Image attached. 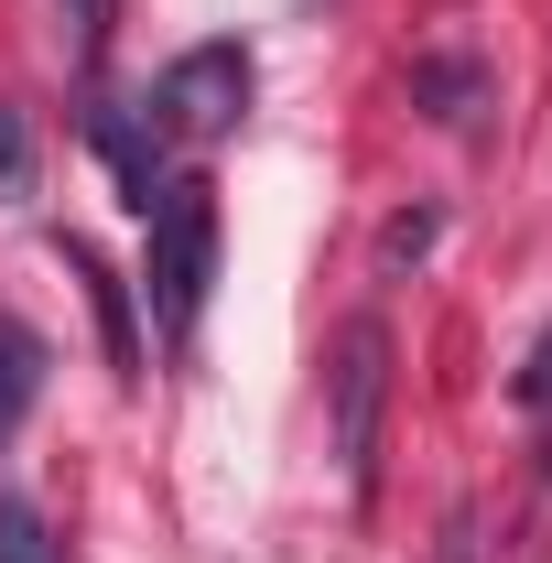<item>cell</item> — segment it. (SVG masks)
I'll return each mask as SVG.
<instances>
[{
  "mask_svg": "<svg viewBox=\"0 0 552 563\" xmlns=\"http://www.w3.org/2000/svg\"><path fill=\"white\" fill-rule=\"evenodd\" d=\"M152 228V250H141V292H152V325L185 347L196 325H207V292H217V185L207 174H185V185H163V207L141 217Z\"/></svg>",
  "mask_w": 552,
  "mask_h": 563,
  "instance_id": "1",
  "label": "cell"
},
{
  "mask_svg": "<svg viewBox=\"0 0 552 563\" xmlns=\"http://www.w3.org/2000/svg\"><path fill=\"white\" fill-rule=\"evenodd\" d=\"M379 412H390V325L357 314V325H336V357H325V422H336L346 498L379 488Z\"/></svg>",
  "mask_w": 552,
  "mask_h": 563,
  "instance_id": "2",
  "label": "cell"
},
{
  "mask_svg": "<svg viewBox=\"0 0 552 563\" xmlns=\"http://www.w3.org/2000/svg\"><path fill=\"white\" fill-rule=\"evenodd\" d=\"M239 109H250V55H239V44H185V55L163 66V87H152L141 120L163 141H228Z\"/></svg>",
  "mask_w": 552,
  "mask_h": 563,
  "instance_id": "3",
  "label": "cell"
},
{
  "mask_svg": "<svg viewBox=\"0 0 552 563\" xmlns=\"http://www.w3.org/2000/svg\"><path fill=\"white\" fill-rule=\"evenodd\" d=\"M87 131H98V152H109V174H120V207H163V141H141V120L131 109H120V98H98V120H87Z\"/></svg>",
  "mask_w": 552,
  "mask_h": 563,
  "instance_id": "4",
  "label": "cell"
},
{
  "mask_svg": "<svg viewBox=\"0 0 552 563\" xmlns=\"http://www.w3.org/2000/svg\"><path fill=\"white\" fill-rule=\"evenodd\" d=\"M66 261H76V282H87V303H98V336H109V379H141V325H131V282L109 272L87 239H66Z\"/></svg>",
  "mask_w": 552,
  "mask_h": 563,
  "instance_id": "5",
  "label": "cell"
},
{
  "mask_svg": "<svg viewBox=\"0 0 552 563\" xmlns=\"http://www.w3.org/2000/svg\"><path fill=\"white\" fill-rule=\"evenodd\" d=\"M33 390H44V336H33L22 314H0V444L22 433V412H33Z\"/></svg>",
  "mask_w": 552,
  "mask_h": 563,
  "instance_id": "6",
  "label": "cell"
},
{
  "mask_svg": "<svg viewBox=\"0 0 552 563\" xmlns=\"http://www.w3.org/2000/svg\"><path fill=\"white\" fill-rule=\"evenodd\" d=\"M412 98H433V120L477 131V109H487V76L466 66V55H422V66H412Z\"/></svg>",
  "mask_w": 552,
  "mask_h": 563,
  "instance_id": "7",
  "label": "cell"
},
{
  "mask_svg": "<svg viewBox=\"0 0 552 563\" xmlns=\"http://www.w3.org/2000/svg\"><path fill=\"white\" fill-rule=\"evenodd\" d=\"M0 207H33V120H22V98H0Z\"/></svg>",
  "mask_w": 552,
  "mask_h": 563,
  "instance_id": "8",
  "label": "cell"
},
{
  "mask_svg": "<svg viewBox=\"0 0 552 563\" xmlns=\"http://www.w3.org/2000/svg\"><path fill=\"white\" fill-rule=\"evenodd\" d=\"M0 563H55V542H44V509H33V498H0Z\"/></svg>",
  "mask_w": 552,
  "mask_h": 563,
  "instance_id": "9",
  "label": "cell"
},
{
  "mask_svg": "<svg viewBox=\"0 0 552 563\" xmlns=\"http://www.w3.org/2000/svg\"><path fill=\"white\" fill-rule=\"evenodd\" d=\"M509 390H520V412H552V325H542V347H531V368Z\"/></svg>",
  "mask_w": 552,
  "mask_h": 563,
  "instance_id": "10",
  "label": "cell"
},
{
  "mask_svg": "<svg viewBox=\"0 0 552 563\" xmlns=\"http://www.w3.org/2000/svg\"><path fill=\"white\" fill-rule=\"evenodd\" d=\"M66 22H76V55L98 66V44H109V0H66Z\"/></svg>",
  "mask_w": 552,
  "mask_h": 563,
  "instance_id": "11",
  "label": "cell"
}]
</instances>
